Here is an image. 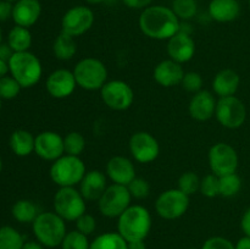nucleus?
Instances as JSON below:
<instances>
[{
    "label": "nucleus",
    "instance_id": "17",
    "mask_svg": "<svg viewBox=\"0 0 250 249\" xmlns=\"http://www.w3.org/2000/svg\"><path fill=\"white\" fill-rule=\"evenodd\" d=\"M217 100L211 92L202 89L193 94L188 104V112L195 121L204 122L215 116Z\"/></svg>",
    "mask_w": 250,
    "mask_h": 249
},
{
    "label": "nucleus",
    "instance_id": "50",
    "mask_svg": "<svg viewBox=\"0 0 250 249\" xmlns=\"http://www.w3.org/2000/svg\"><path fill=\"white\" fill-rule=\"evenodd\" d=\"M7 73H10L9 70V62L7 61H4L0 59V78L7 76Z\"/></svg>",
    "mask_w": 250,
    "mask_h": 249
},
{
    "label": "nucleus",
    "instance_id": "18",
    "mask_svg": "<svg viewBox=\"0 0 250 249\" xmlns=\"http://www.w3.org/2000/svg\"><path fill=\"white\" fill-rule=\"evenodd\" d=\"M105 173L112 183L126 187L137 177L134 164L128 158L122 155L112 156L107 161Z\"/></svg>",
    "mask_w": 250,
    "mask_h": 249
},
{
    "label": "nucleus",
    "instance_id": "13",
    "mask_svg": "<svg viewBox=\"0 0 250 249\" xmlns=\"http://www.w3.org/2000/svg\"><path fill=\"white\" fill-rule=\"evenodd\" d=\"M94 20V12L89 6L76 5L63 14L61 19V32L77 38L92 28Z\"/></svg>",
    "mask_w": 250,
    "mask_h": 249
},
{
    "label": "nucleus",
    "instance_id": "11",
    "mask_svg": "<svg viewBox=\"0 0 250 249\" xmlns=\"http://www.w3.org/2000/svg\"><path fill=\"white\" fill-rule=\"evenodd\" d=\"M100 98L109 109L125 111L134 102V92L131 85L121 80L107 81L100 89Z\"/></svg>",
    "mask_w": 250,
    "mask_h": 249
},
{
    "label": "nucleus",
    "instance_id": "52",
    "mask_svg": "<svg viewBox=\"0 0 250 249\" xmlns=\"http://www.w3.org/2000/svg\"><path fill=\"white\" fill-rule=\"evenodd\" d=\"M2 171V160H1V156H0V173Z\"/></svg>",
    "mask_w": 250,
    "mask_h": 249
},
{
    "label": "nucleus",
    "instance_id": "36",
    "mask_svg": "<svg viewBox=\"0 0 250 249\" xmlns=\"http://www.w3.org/2000/svg\"><path fill=\"white\" fill-rule=\"evenodd\" d=\"M21 89L22 87L20 83L11 75L0 78V98L2 100L15 99L20 94Z\"/></svg>",
    "mask_w": 250,
    "mask_h": 249
},
{
    "label": "nucleus",
    "instance_id": "35",
    "mask_svg": "<svg viewBox=\"0 0 250 249\" xmlns=\"http://www.w3.org/2000/svg\"><path fill=\"white\" fill-rule=\"evenodd\" d=\"M60 247L61 249H89L90 242L88 236L81 233L77 229H73L66 233Z\"/></svg>",
    "mask_w": 250,
    "mask_h": 249
},
{
    "label": "nucleus",
    "instance_id": "2",
    "mask_svg": "<svg viewBox=\"0 0 250 249\" xmlns=\"http://www.w3.org/2000/svg\"><path fill=\"white\" fill-rule=\"evenodd\" d=\"M150 211L143 205H131L117 219V232L127 242L146 239L151 229Z\"/></svg>",
    "mask_w": 250,
    "mask_h": 249
},
{
    "label": "nucleus",
    "instance_id": "41",
    "mask_svg": "<svg viewBox=\"0 0 250 249\" xmlns=\"http://www.w3.org/2000/svg\"><path fill=\"white\" fill-rule=\"evenodd\" d=\"M200 249H236V246L226 237L214 236L208 238Z\"/></svg>",
    "mask_w": 250,
    "mask_h": 249
},
{
    "label": "nucleus",
    "instance_id": "34",
    "mask_svg": "<svg viewBox=\"0 0 250 249\" xmlns=\"http://www.w3.org/2000/svg\"><path fill=\"white\" fill-rule=\"evenodd\" d=\"M200 180L202 178H199L197 173L193 171H187V172H183L178 178L177 188L188 197H192L195 193L199 192Z\"/></svg>",
    "mask_w": 250,
    "mask_h": 249
},
{
    "label": "nucleus",
    "instance_id": "26",
    "mask_svg": "<svg viewBox=\"0 0 250 249\" xmlns=\"http://www.w3.org/2000/svg\"><path fill=\"white\" fill-rule=\"evenodd\" d=\"M77 53V43L75 37L61 32L53 43V54L58 60L68 61L75 58Z\"/></svg>",
    "mask_w": 250,
    "mask_h": 249
},
{
    "label": "nucleus",
    "instance_id": "16",
    "mask_svg": "<svg viewBox=\"0 0 250 249\" xmlns=\"http://www.w3.org/2000/svg\"><path fill=\"white\" fill-rule=\"evenodd\" d=\"M78 87L75 75L67 68H58L48 76L45 81L46 92L55 99H65L70 97Z\"/></svg>",
    "mask_w": 250,
    "mask_h": 249
},
{
    "label": "nucleus",
    "instance_id": "31",
    "mask_svg": "<svg viewBox=\"0 0 250 249\" xmlns=\"http://www.w3.org/2000/svg\"><path fill=\"white\" fill-rule=\"evenodd\" d=\"M171 9L180 21H190L198 15L197 0H172Z\"/></svg>",
    "mask_w": 250,
    "mask_h": 249
},
{
    "label": "nucleus",
    "instance_id": "25",
    "mask_svg": "<svg viewBox=\"0 0 250 249\" xmlns=\"http://www.w3.org/2000/svg\"><path fill=\"white\" fill-rule=\"evenodd\" d=\"M34 142L36 137L31 132L26 129H16L10 136L9 145L15 155L24 158L34 151Z\"/></svg>",
    "mask_w": 250,
    "mask_h": 249
},
{
    "label": "nucleus",
    "instance_id": "5",
    "mask_svg": "<svg viewBox=\"0 0 250 249\" xmlns=\"http://www.w3.org/2000/svg\"><path fill=\"white\" fill-rule=\"evenodd\" d=\"M87 172L85 164L80 156L62 155L53 161L49 170L51 181L60 187H76Z\"/></svg>",
    "mask_w": 250,
    "mask_h": 249
},
{
    "label": "nucleus",
    "instance_id": "39",
    "mask_svg": "<svg viewBox=\"0 0 250 249\" xmlns=\"http://www.w3.org/2000/svg\"><path fill=\"white\" fill-rule=\"evenodd\" d=\"M181 85L183 87V89L187 90L188 93H195L200 92L203 88V77L199 72H195V71H189V72H186L183 76V80L181 82Z\"/></svg>",
    "mask_w": 250,
    "mask_h": 249
},
{
    "label": "nucleus",
    "instance_id": "1",
    "mask_svg": "<svg viewBox=\"0 0 250 249\" xmlns=\"http://www.w3.org/2000/svg\"><path fill=\"white\" fill-rule=\"evenodd\" d=\"M180 19L171 7L150 5L142 10L138 19L142 33L155 41H168L180 29Z\"/></svg>",
    "mask_w": 250,
    "mask_h": 249
},
{
    "label": "nucleus",
    "instance_id": "7",
    "mask_svg": "<svg viewBox=\"0 0 250 249\" xmlns=\"http://www.w3.org/2000/svg\"><path fill=\"white\" fill-rule=\"evenodd\" d=\"M72 72L78 87L89 92L100 90L107 82V68L99 59H82L76 63Z\"/></svg>",
    "mask_w": 250,
    "mask_h": 249
},
{
    "label": "nucleus",
    "instance_id": "49",
    "mask_svg": "<svg viewBox=\"0 0 250 249\" xmlns=\"http://www.w3.org/2000/svg\"><path fill=\"white\" fill-rule=\"evenodd\" d=\"M22 249H45V247H44L42 243H39V242L36 239V241L24 242Z\"/></svg>",
    "mask_w": 250,
    "mask_h": 249
},
{
    "label": "nucleus",
    "instance_id": "55",
    "mask_svg": "<svg viewBox=\"0 0 250 249\" xmlns=\"http://www.w3.org/2000/svg\"><path fill=\"white\" fill-rule=\"evenodd\" d=\"M1 105H2V99L0 98V110H1Z\"/></svg>",
    "mask_w": 250,
    "mask_h": 249
},
{
    "label": "nucleus",
    "instance_id": "51",
    "mask_svg": "<svg viewBox=\"0 0 250 249\" xmlns=\"http://www.w3.org/2000/svg\"><path fill=\"white\" fill-rule=\"evenodd\" d=\"M84 1L89 5H99L103 2H106V0H84Z\"/></svg>",
    "mask_w": 250,
    "mask_h": 249
},
{
    "label": "nucleus",
    "instance_id": "32",
    "mask_svg": "<svg viewBox=\"0 0 250 249\" xmlns=\"http://www.w3.org/2000/svg\"><path fill=\"white\" fill-rule=\"evenodd\" d=\"M220 195L225 198H232L238 194L242 189V180L236 172L219 177Z\"/></svg>",
    "mask_w": 250,
    "mask_h": 249
},
{
    "label": "nucleus",
    "instance_id": "29",
    "mask_svg": "<svg viewBox=\"0 0 250 249\" xmlns=\"http://www.w3.org/2000/svg\"><path fill=\"white\" fill-rule=\"evenodd\" d=\"M89 249H128V247L119 232H105L90 242Z\"/></svg>",
    "mask_w": 250,
    "mask_h": 249
},
{
    "label": "nucleus",
    "instance_id": "56",
    "mask_svg": "<svg viewBox=\"0 0 250 249\" xmlns=\"http://www.w3.org/2000/svg\"><path fill=\"white\" fill-rule=\"evenodd\" d=\"M188 249H197V248H188Z\"/></svg>",
    "mask_w": 250,
    "mask_h": 249
},
{
    "label": "nucleus",
    "instance_id": "21",
    "mask_svg": "<svg viewBox=\"0 0 250 249\" xmlns=\"http://www.w3.org/2000/svg\"><path fill=\"white\" fill-rule=\"evenodd\" d=\"M106 173L99 170H90L85 172L80 182V192L87 202H98L107 188Z\"/></svg>",
    "mask_w": 250,
    "mask_h": 249
},
{
    "label": "nucleus",
    "instance_id": "12",
    "mask_svg": "<svg viewBox=\"0 0 250 249\" xmlns=\"http://www.w3.org/2000/svg\"><path fill=\"white\" fill-rule=\"evenodd\" d=\"M189 198L178 188L165 190L155 202L156 214L164 220L180 219L189 208Z\"/></svg>",
    "mask_w": 250,
    "mask_h": 249
},
{
    "label": "nucleus",
    "instance_id": "45",
    "mask_svg": "<svg viewBox=\"0 0 250 249\" xmlns=\"http://www.w3.org/2000/svg\"><path fill=\"white\" fill-rule=\"evenodd\" d=\"M12 55H14V50H12L11 46L7 44V42L6 43L0 44V59H1V60L9 62Z\"/></svg>",
    "mask_w": 250,
    "mask_h": 249
},
{
    "label": "nucleus",
    "instance_id": "22",
    "mask_svg": "<svg viewBox=\"0 0 250 249\" xmlns=\"http://www.w3.org/2000/svg\"><path fill=\"white\" fill-rule=\"evenodd\" d=\"M42 15V4L39 0H19L14 4L12 20L16 26L29 28L38 22Z\"/></svg>",
    "mask_w": 250,
    "mask_h": 249
},
{
    "label": "nucleus",
    "instance_id": "54",
    "mask_svg": "<svg viewBox=\"0 0 250 249\" xmlns=\"http://www.w3.org/2000/svg\"><path fill=\"white\" fill-rule=\"evenodd\" d=\"M6 1H10V2H12V4H15V2L19 1V0H6Z\"/></svg>",
    "mask_w": 250,
    "mask_h": 249
},
{
    "label": "nucleus",
    "instance_id": "30",
    "mask_svg": "<svg viewBox=\"0 0 250 249\" xmlns=\"http://www.w3.org/2000/svg\"><path fill=\"white\" fill-rule=\"evenodd\" d=\"M24 238L12 226L0 227V249H22Z\"/></svg>",
    "mask_w": 250,
    "mask_h": 249
},
{
    "label": "nucleus",
    "instance_id": "4",
    "mask_svg": "<svg viewBox=\"0 0 250 249\" xmlns=\"http://www.w3.org/2000/svg\"><path fill=\"white\" fill-rule=\"evenodd\" d=\"M9 70L22 88L34 87L43 76L41 60L31 51L14 53L9 61Z\"/></svg>",
    "mask_w": 250,
    "mask_h": 249
},
{
    "label": "nucleus",
    "instance_id": "9",
    "mask_svg": "<svg viewBox=\"0 0 250 249\" xmlns=\"http://www.w3.org/2000/svg\"><path fill=\"white\" fill-rule=\"evenodd\" d=\"M208 161L211 172L219 177L237 172L239 165L237 150L231 144L225 142H219L210 148Z\"/></svg>",
    "mask_w": 250,
    "mask_h": 249
},
{
    "label": "nucleus",
    "instance_id": "28",
    "mask_svg": "<svg viewBox=\"0 0 250 249\" xmlns=\"http://www.w3.org/2000/svg\"><path fill=\"white\" fill-rule=\"evenodd\" d=\"M12 217L20 224H32L39 215L38 208L32 200L20 199L12 205Z\"/></svg>",
    "mask_w": 250,
    "mask_h": 249
},
{
    "label": "nucleus",
    "instance_id": "3",
    "mask_svg": "<svg viewBox=\"0 0 250 249\" xmlns=\"http://www.w3.org/2000/svg\"><path fill=\"white\" fill-rule=\"evenodd\" d=\"M32 231L37 241L45 248L60 247L67 233L66 221L55 211L39 212L32 222Z\"/></svg>",
    "mask_w": 250,
    "mask_h": 249
},
{
    "label": "nucleus",
    "instance_id": "19",
    "mask_svg": "<svg viewBox=\"0 0 250 249\" xmlns=\"http://www.w3.org/2000/svg\"><path fill=\"white\" fill-rule=\"evenodd\" d=\"M167 54L171 60L178 63H186L195 55V42L189 34L177 32L167 41Z\"/></svg>",
    "mask_w": 250,
    "mask_h": 249
},
{
    "label": "nucleus",
    "instance_id": "42",
    "mask_svg": "<svg viewBox=\"0 0 250 249\" xmlns=\"http://www.w3.org/2000/svg\"><path fill=\"white\" fill-rule=\"evenodd\" d=\"M12 10H14L12 2L0 0V22H6L9 19H12Z\"/></svg>",
    "mask_w": 250,
    "mask_h": 249
},
{
    "label": "nucleus",
    "instance_id": "27",
    "mask_svg": "<svg viewBox=\"0 0 250 249\" xmlns=\"http://www.w3.org/2000/svg\"><path fill=\"white\" fill-rule=\"evenodd\" d=\"M32 33L29 28L26 27L16 26L10 29L7 34V44L11 46L14 53H22V51H29L32 46Z\"/></svg>",
    "mask_w": 250,
    "mask_h": 249
},
{
    "label": "nucleus",
    "instance_id": "6",
    "mask_svg": "<svg viewBox=\"0 0 250 249\" xmlns=\"http://www.w3.org/2000/svg\"><path fill=\"white\" fill-rule=\"evenodd\" d=\"M53 208L66 222H76L87 212V200L76 187H60L54 194Z\"/></svg>",
    "mask_w": 250,
    "mask_h": 249
},
{
    "label": "nucleus",
    "instance_id": "48",
    "mask_svg": "<svg viewBox=\"0 0 250 249\" xmlns=\"http://www.w3.org/2000/svg\"><path fill=\"white\" fill-rule=\"evenodd\" d=\"M234 246H236V249H250V237H242V238H239L237 241V243Z\"/></svg>",
    "mask_w": 250,
    "mask_h": 249
},
{
    "label": "nucleus",
    "instance_id": "15",
    "mask_svg": "<svg viewBox=\"0 0 250 249\" xmlns=\"http://www.w3.org/2000/svg\"><path fill=\"white\" fill-rule=\"evenodd\" d=\"M34 153L45 161H55L65 155L63 137L54 131H43L36 136Z\"/></svg>",
    "mask_w": 250,
    "mask_h": 249
},
{
    "label": "nucleus",
    "instance_id": "23",
    "mask_svg": "<svg viewBox=\"0 0 250 249\" xmlns=\"http://www.w3.org/2000/svg\"><path fill=\"white\" fill-rule=\"evenodd\" d=\"M208 14L212 21L229 23L241 15V4L238 0H211L208 6Z\"/></svg>",
    "mask_w": 250,
    "mask_h": 249
},
{
    "label": "nucleus",
    "instance_id": "44",
    "mask_svg": "<svg viewBox=\"0 0 250 249\" xmlns=\"http://www.w3.org/2000/svg\"><path fill=\"white\" fill-rule=\"evenodd\" d=\"M241 228L243 231L244 236L250 237V207L244 211L241 220Z\"/></svg>",
    "mask_w": 250,
    "mask_h": 249
},
{
    "label": "nucleus",
    "instance_id": "57",
    "mask_svg": "<svg viewBox=\"0 0 250 249\" xmlns=\"http://www.w3.org/2000/svg\"><path fill=\"white\" fill-rule=\"evenodd\" d=\"M249 9H250V0H249Z\"/></svg>",
    "mask_w": 250,
    "mask_h": 249
},
{
    "label": "nucleus",
    "instance_id": "53",
    "mask_svg": "<svg viewBox=\"0 0 250 249\" xmlns=\"http://www.w3.org/2000/svg\"><path fill=\"white\" fill-rule=\"evenodd\" d=\"M2 43V31H1V28H0V44Z\"/></svg>",
    "mask_w": 250,
    "mask_h": 249
},
{
    "label": "nucleus",
    "instance_id": "40",
    "mask_svg": "<svg viewBox=\"0 0 250 249\" xmlns=\"http://www.w3.org/2000/svg\"><path fill=\"white\" fill-rule=\"evenodd\" d=\"M76 229L85 236H90L97 229V220L93 215L85 212L76 221Z\"/></svg>",
    "mask_w": 250,
    "mask_h": 249
},
{
    "label": "nucleus",
    "instance_id": "38",
    "mask_svg": "<svg viewBox=\"0 0 250 249\" xmlns=\"http://www.w3.org/2000/svg\"><path fill=\"white\" fill-rule=\"evenodd\" d=\"M129 193H131L132 199H146L150 194V185L146 180L141 177H136L128 186Z\"/></svg>",
    "mask_w": 250,
    "mask_h": 249
},
{
    "label": "nucleus",
    "instance_id": "8",
    "mask_svg": "<svg viewBox=\"0 0 250 249\" xmlns=\"http://www.w3.org/2000/svg\"><path fill=\"white\" fill-rule=\"evenodd\" d=\"M132 197L126 186L112 185L107 186L105 192L98 200V209L103 216L107 219H119L122 212L131 207Z\"/></svg>",
    "mask_w": 250,
    "mask_h": 249
},
{
    "label": "nucleus",
    "instance_id": "10",
    "mask_svg": "<svg viewBox=\"0 0 250 249\" xmlns=\"http://www.w3.org/2000/svg\"><path fill=\"white\" fill-rule=\"evenodd\" d=\"M215 117L222 127L237 129L244 124L247 120V107L236 95L219 98Z\"/></svg>",
    "mask_w": 250,
    "mask_h": 249
},
{
    "label": "nucleus",
    "instance_id": "43",
    "mask_svg": "<svg viewBox=\"0 0 250 249\" xmlns=\"http://www.w3.org/2000/svg\"><path fill=\"white\" fill-rule=\"evenodd\" d=\"M125 5L133 10H144L150 6L153 0H122Z\"/></svg>",
    "mask_w": 250,
    "mask_h": 249
},
{
    "label": "nucleus",
    "instance_id": "33",
    "mask_svg": "<svg viewBox=\"0 0 250 249\" xmlns=\"http://www.w3.org/2000/svg\"><path fill=\"white\" fill-rule=\"evenodd\" d=\"M87 142H85L84 136L80 132H68L63 137V148H65V154L73 156H80L84 151Z\"/></svg>",
    "mask_w": 250,
    "mask_h": 249
},
{
    "label": "nucleus",
    "instance_id": "20",
    "mask_svg": "<svg viewBox=\"0 0 250 249\" xmlns=\"http://www.w3.org/2000/svg\"><path fill=\"white\" fill-rule=\"evenodd\" d=\"M185 73L183 66L181 63L176 62L171 59H166V60L160 61L155 66L153 76L155 82L161 87L171 88L181 84Z\"/></svg>",
    "mask_w": 250,
    "mask_h": 249
},
{
    "label": "nucleus",
    "instance_id": "46",
    "mask_svg": "<svg viewBox=\"0 0 250 249\" xmlns=\"http://www.w3.org/2000/svg\"><path fill=\"white\" fill-rule=\"evenodd\" d=\"M193 31H194V29H193V26H192V23H190V21H181L180 29H178V32L192 36Z\"/></svg>",
    "mask_w": 250,
    "mask_h": 249
},
{
    "label": "nucleus",
    "instance_id": "37",
    "mask_svg": "<svg viewBox=\"0 0 250 249\" xmlns=\"http://www.w3.org/2000/svg\"><path fill=\"white\" fill-rule=\"evenodd\" d=\"M199 192L207 198H215L220 195V187H219V176L214 173L204 176L200 180V188Z\"/></svg>",
    "mask_w": 250,
    "mask_h": 249
},
{
    "label": "nucleus",
    "instance_id": "24",
    "mask_svg": "<svg viewBox=\"0 0 250 249\" xmlns=\"http://www.w3.org/2000/svg\"><path fill=\"white\" fill-rule=\"evenodd\" d=\"M241 77L232 68H224L215 75L212 80V90L219 98L232 97L238 90Z\"/></svg>",
    "mask_w": 250,
    "mask_h": 249
},
{
    "label": "nucleus",
    "instance_id": "47",
    "mask_svg": "<svg viewBox=\"0 0 250 249\" xmlns=\"http://www.w3.org/2000/svg\"><path fill=\"white\" fill-rule=\"evenodd\" d=\"M128 249H146V239H138V241L127 242Z\"/></svg>",
    "mask_w": 250,
    "mask_h": 249
},
{
    "label": "nucleus",
    "instance_id": "14",
    "mask_svg": "<svg viewBox=\"0 0 250 249\" xmlns=\"http://www.w3.org/2000/svg\"><path fill=\"white\" fill-rule=\"evenodd\" d=\"M128 149L132 158L139 164L153 163L160 154V144L158 139L146 131L132 134L128 142Z\"/></svg>",
    "mask_w": 250,
    "mask_h": 249
}]
</instances>
